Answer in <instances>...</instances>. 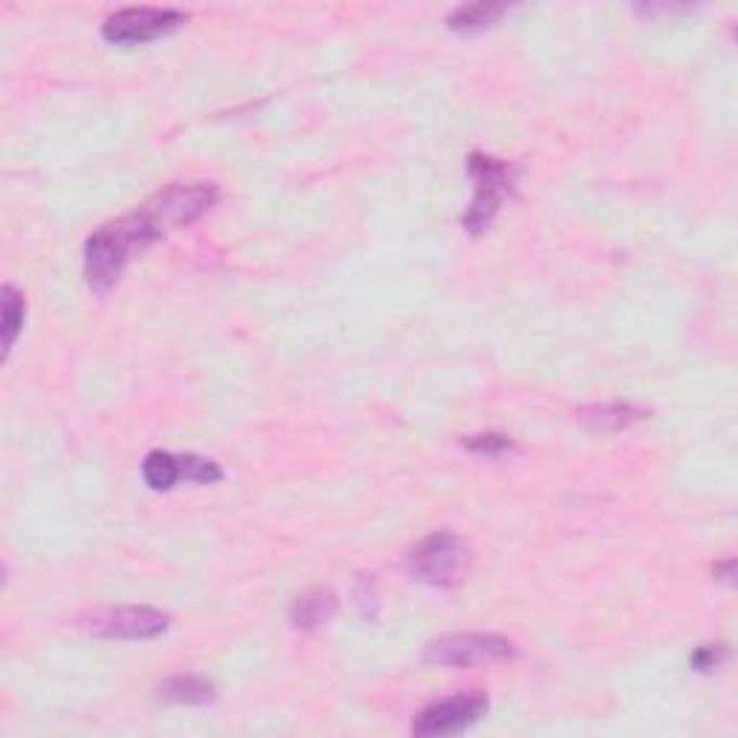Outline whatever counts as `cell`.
<instances>
[{
	"instance_id": "cell-1",
	"label": "cell",
	"mask_w": 738,
	"mask_h": 738,
	"mask_svg": "<svg viewBox=\"0 0 738 738\" xmlns=\"http://www.w3.org/2000/svg\"><path fill=\"white\" fill-rule=\"evenodd\" d=\"M156 228L144 219L139 208L127 217L116 219L92 231L85 243V277L92 292L107 294L118 283V277L130 263V257L156 243Z\"/></svg>"
},
{
	"instance_id": "cell-2",
	"label": "cell",
	"mask_w": 738,
	"mask_h": 738,
	"mask_svg": "<svg viewBox=\"0 0 738 738\" xmlns=\"http://www.w3.org/2000/svg\"><path fill=\"white\" fill-rule=\"evenodd\" d=\"M468 174L473 179V200H470V208L461 217V222H465L470 234L476 237L494 226L502 202L513 193L517 170L508 162L487 156V153H470Z\"/></svg>"
},
{
	"instance_id": "cell-3",
	"label": "cell",
	"mask_w": 738,
	"mask_h": 738,
	"mask_svg": "<svg viewBox=\"0 0 738 738\" xmlns=\"http://www.w3.org/2000/svg\"><path fill=\"white\" fill-rule=\"evenodd\" d=\"M470 565L468 546L456 537L454 531H433L424 539H419L407 554V569L416 580L428 586H456L465 580Z\"/></svg>"
},
{
	"instance_id": "cell-4",
	"label": "cell",
	"mask_w": 738,
	"mask_h": 738,
	"mask_svg": "<svg viewBox=\"0 0 738 738\" xmlns=\"http://www.w3.org/2000/svg\"><path fill=\"white\" fill-rule=\"evenodd\" d=\"M219 191L214 182H191V184H168L165 191L144 202L142 214L148 217L160 237H165L170 228L191 226L202 214H208L217 202Z\"/></svg>"
},
{
	"instance_id": "cell-5",
	"label": "cell",
	"mask_w": 738,
	"mask_h": 738,
	"mask_svg": "<svg viewBox=\"0 0 738 738\" xmlns=\"http://www.w3.org/2000/svg\"><path fill=\"white\" fill-rule=\"evenodd\" d=\"M517 654L513 640L491 632H461L430 640L424 646V663L430 666H479V663L508 661Z\"/></svg>"
},
{
	"instance_id": "cell-6",
	"label": "cell",
	"mask_w": 738,
	"mask_h": 738,
	"mask_svg": "<svg viewBox=\"0 0 738 738\" xmlns=\"http://www.w3.org/2000/svg\"><path fill=\"white\" fill-rule=\"evenodd\" d=\"M188 21L182 9L168 7H127L110 15L101 26L104 41L118 43V47H136V43L156 41L162 35L177 33L179 26Z\"/></svg>"
},
{
	"instance_id": "cell-7",
	"label": "cell",
	"mask_w": 738,
	"mask_h": 738,
	"mask_svg": "<svg viewBox=\"0 0 738 738\" xmlns=\"http://www.w3.org/2000/svg\"><path fill=\"white\" fill-rule=\"evenodd\" d=\"M487 696L485 692H461V696L445 698L436 704L424 707L416 722H412V733L416 736H450V733H461L473 727V724L487 713Z\"/></svg>"
},
{
	"instance_id": "cell-8",
	"label": "cell",
	"mask_w": 738,
	"mask_h": 738,
	"mask_svg": "<svg viewBox=\"0 0 738 738\" xmlns=\"http://www.w3.org/2000/svg\"><path fill=\"white\" fill-rule=\"evenodd\" d=\"M170 626V614L151 606H122L99 612L90 621V632L110 640H151Z\"/></svg>"
},
{
	"instance_id": "cell-9",
	"label": "cell",
	"mask_w": 738,
	"mask_h": 738,
	"mask_svg": "<svg viewBox=\"0 0 738 738\" xmlns=\"http://www.w3.org/2000/svg\"><path fill=\"white\" fill-rule=\"evenodd\" d=\"M338 612L335 595L329 591H306V595L294 597L292 609H289V621L294 629H318L323 623H329Z\"/></svg>"
},
{
	"instance_id": "cell-10",
	"label": "cell",
	"mask_w": 738,
	"mask_h": 738,
	"mask_svg": "<svg viewBox=\"0 0 738 738\" xmlns=\"http://www.w3.org/2000/svg\"><path fill=\"white\" fill-rule=\"evenodd\" d=\"M160 698L168 701V704H184V707H205L214 704L217 698V687L205 678H196V675H177V678H168L160 687Z\"/></svg>"
},
{
	"instance_id": "cell-11",
	"label": "cell",
	"mask_w": 738,
	"mask_h": 738,
	"mask_svg": "<svg viewBox=\"0 0 738 738\" xmlns=\"http://www.w3.org/2000/svg\"><path fill=\"white\" fill-rule=\"evenodd\" d=\"M640 419H646V410L632 402H612L583 410V421H588L597 430H606V433H618V430L632 428Z\"/></svg>"
},
{
	"instance_id": "cell-12",
	"label": "cell",
	"mask_w": 738,
	"mask_h": 738,
	"mask_svg": "<svg viewBox=\"0 0 738 738\" xmlns=\"http://www.w3.org/2000/svg\"><path fill=\"white\" fill-rule=\"evenodd\" d=\"M505 12H508V7H502V3H468V7H459L450 12L447 26L454 33H479V29H487L491 24H496Z\"/></svg>"
},
{
	"instance_id": "cell-13",
	"label": "cell",
	"mask_w": 738,
	"mask_h": 738,
	"mask_svg": "<svg viewBox=\"0 0 738 738\" xmlns=\"http://www.w3.org/2000/svg\"><path fill=\"white\" fill-rule=\"evenodd\" d=\"M142 476L148 487L153 491H170L182 479V468H179V456L168 454V450H153L148 454L142 465Z\"/></svg>"
},
{
	"instance_id": "cell-14",
	"label": "cell",
	"mask_w": 738,
	"mask_h": 738,
	"mask_svg": "<svg viewBox=\"0 0 738 738\" xmlns=\"http://www.w3.org/2000/svg\"><path fill=\"white\" fill-rule=\"evenodd\" d=\"M0 306H3V358L12 353L21 329H24V318H26V303L24 294L17 292L15 285H3L0 292Z\"/></svg>"
},
{
	"instance_id": "cell-15",
	"label": "cell",
	"mask_w": 738,
	"mask_h": 738,
	"mask_svg": "<svg viewBox=\"0 0 738 738\" xmlns=\"http://www.w3.org/2000/svg\"><path fill=\"white\" fill-rule=\"evenodd\" d=\"M179 468H182V476L191 479V482H200V485H214L222 479V468L217 461L202 459V456L184 454L179 456Z\"/></svg>"
},
{
	"instance_id": "cell-16",
	"label": "cell",
	"mask_w": 738,
	"mask_h": 738,
	"mask_svg": "<svg viewBox=\"0 0 738 738\" xmlns=\"http://www.w3.org/2000/svg\"><path fill=\"white\" fill-rule=\"evenodd\" d=\"M465 447L479 456H502L513 450V438L502 433H479V436H465Z\"/></svg>"
},
{
	"instance_id": "cell-17",
	"label": "cell",
	"mask_w": 738,
	"mask_h": 738,
	"mask_svg": "<svg viewBox=\"0 0 738 738\" xmlns=\"http://www.w3.org/2000/svg\"><path fill=\"white\" fill-rule=\"evenodd\" d=\"M727 654H730V649L724 644H704L689 654V666L696 672H713L727 661Z\"/></svg>"
}]
</instances>
